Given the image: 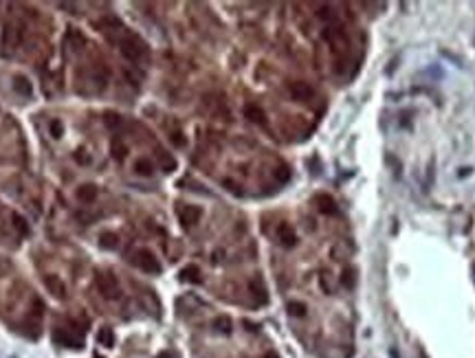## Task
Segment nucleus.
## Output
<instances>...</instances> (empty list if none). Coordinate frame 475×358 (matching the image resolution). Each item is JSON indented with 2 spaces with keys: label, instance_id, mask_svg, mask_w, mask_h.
<instances>
[{
  "label": "nucleus",
  "instance_id": "f257e3e1",
  "mask_svg": "<svg viewBox=\"0 0 475 358\" xmlns=\"http://www.w3.org/2000/svg\"><path fill=\"white\" fill-rule=\"evenodd\" d=\"M95 288L99 290V295L104 299H119L121 297V288H119V282L112 272H97L95 275Z\"/></svg>",
  "mask_w": 475,
  "mask_h": 358
},
{
  "label": "nucleus",
  "instance_id": "f03ea898",
  "mask_svg": "<svg viewBox=\"0 0 475 358\" xmlns=\"http://www.w3.org/2000/svg\"><path fill=\"white\" fill-rule=\"evenodd\" d=\"M132 264L141 268L143 272H150V275H158V272H161L158 259L154 257V253H150V251H145V249L137 251V253L132 255Z\"/></svg>",
  "mask_w": 475,
  "mask_h": 358
},
{
  "label": "nucleus",
  "instance_id": "7ed1b4c3",
  "mask_svg": "<svg viewBox=\"0 0 475 358\" xmlns=\"http://www.w3.org/2000/svg\"><path fill=\"white\" fill-rule=\"evenodd\" d=\"M121 53H124V58H128L130 62H139L147 53V46L137 38V35H128V38L121 42Z\"/></svg>",
  "mask_w": 475,
  "mask_h": 358
},
{
  "label": "nucleus",
  "instance_id": "20e7f679",
  "mask_svg": "<svg viewBox=\"0 0 475 358\" xmlns=\"http://www.w3.org/2000/svg\"><path fill=\"white\" fill-rule=\"evenodd\" d=\"M53 341L62 347H71V349H79L81 347V339L75 336L71 329H55L53 332Z\"/></svg>",
  "mask_w": 475,
  "mask_h": 358
},
{
  "label": "nucleus",
  "instance_id": "39448f33",
  "mask_svg": "<svg viewBox=\"0 0 475 358\" xmlns=\"http://www.w3.org/2000/svg\"><path fill=\"white\" fill-rule=\"evenodd\" d=\"M44 286L48 288V292H51L55 299H66V295H68L66 283L57 277V275H47V277H44Z\"/></svg>",
  "mask_w": 475,
  "mask_h": 358
},
{
  "label": "nucleus",
  "instance_id": "423d86ee",
  "mask_svg": "<svg viewBox=\"0 0 475 358\" xmlns=\"http://www.w3.org/2000/svg\"><path fill=\"white\" fill-rule=\"evenodd\" d=\"M277 239H280V244H282V246H286V249H290V246H295V244H297L295 229L288 224V222H282V224L277 226Z\"/></svg>",
  "mask_w": 475,
  "mask_h": 358
},
{
  "label": "nucleus",
  "instance_id": "0eeeda50",
  "mask_svg": "<svg viewBox=\"0 0 475 358\" xmlns=\"http://www.w3.org/2000/svg\"><path fill=\"white\" fill-rule=\"evenodd\" d=\"M290 95H293V99H297V101H308L310 97L315 95V90H313L310 84H306V81H293V84H290Z\"/></svg>",
  "mask_w": 475,
  "mask_h": 358
},
{
  "label": "nucleus",
  "instance_id": "6e6552de",
  "mask_svg": "<svg viewBox=\"0 0 475 358\" xmlns=\"http://www.w3.org/2000/svg\"><path fill=\"white\" fill-rule=\"evenodd\" d=\"M200 215H203V211H200L198 207L187 205V207H181V209H178V218H181L183 226H194L200 220Z\"/></svg>",
  "mask_w": 475,
  "mask_h": 358
},
{
  "label": "nucleus",
  "instance_id": "1a4fd4ad",
  "mask_svg": "<svg viewBox=\"0 0 475 358\" xmlns=\"http://www.w3.org/2000/svg\"><path fill=\"white\" fill-rule=\"evenodd\" d=\"M317 207H319V211L326 213V215L337 213V205H334L332 196H328V194H319V196H317Z\"/></svg>",
  "mask_w": 475,
  "mask_h": 358
},
{
  "label": "nucleus",
  "instance_id": "9d476101",
  "mask_svg": "<svg viewBox=\"0 0 475 358\" xmlns=\"http://www.w3.org/2000/svg\"><path fill=\"white\" fill-rule=\"evenodd\" d=\"M97 194H99V189H97L95 185H81L79 189H77V198H79L81 202H95Z\"/></svg>",
  "mask_w": 475,
  "mask_h": 358
},
{
  "label": "nucleus",
  "instance_id": "9b49d317",
  "mask_svg": "<svg viewBox=\"0 0 475 358\" xmlns=\"http://www.w3.org/2000/svg\"><path fill=\"white\" fill-rule=\"evenodd\" d=\"M134 172H137L139 176H152V172H154L152 161H147V158H139V161L134 163Z\"/></svg>",
  "mask_w": 475,
  "mask_h": 358
},
{
  "label": "nucleus",
  "instance_id": "f8f14e48",
  "mask_svg": "<svg viewBox=\"0 0 475 358\" xmlns=\"http://www.w3.org/2000/svg\"><path fill=\"white\" fill-rule=\"evenodd\" d=\"M99 246L101 249H106V251H112V249H117L119 246V238L114 233H101L99 235Z\"/></svg>",
  "mask_w": 475,
  "mask_h": 358
},
{
  "label": "nucleus",
  "instance_id": "ddd939ff",
  "mask_svg": "<svg viewBox=\"0 0 475 358\" xmlns=\"http://www.w3.org/2000/svg\"><path fill=\"white\" fill-rule=\"evenodd\" d=\"M14 88L22 97H31V92H33V90H31V81H29L27 77H16V79H14Z\"/></svg>",
  "mask_w": 475,
  "mask_h": 358
},
{
  "label": "nucleus",
  "instance_id": "4468645a",
  "mask_svg": "<svg viewBox=\"0 0 475 358\" xmlns=\"http://www.w3.org/2000/svg\"><path fill=\"white\" fill-rule=\"evenodd\" d=\"M244 115H247L253 123H264V112H262V108H257V105H253V104H249L247 108H244Z\"/></svg>",
  "mask_w": 475,
  "mask_h": 358
},
{
  "label": "nucleus",
  "instance_id": "2eb2a0df",
  "mask_svg": "<svg viewBox=\"0 0 475 358\" xmlns=\"http://www.w3.org/2000/svg\"><path fill=\"white\" fill-rule=\"evenodd\" d=\"M97 341H99L104 347H112L114 345V336H112V329L110 328H101L99 334H97Z\"/></svg>",
  "mask_w": 475,
  "mask_h": 358
},
{
  "label": "nucleus",
  "instance_id": "dca6fc26",
  "mask_svg": "<svg viewBox=\"0 0 475 358\" xmlns=\"http://www.w3.org/2000/svg\"><path fill=\"white\" fill-rule=\"evenodd\" d=\"M249 288H251V292H253V297H257V299L264 303L266 301V290H264V286H262V282L260 279H251V283H249Z\"/></svg>",
  "mask_w": 475,
  "mask_h": 358
},
{
  "label": "nucleus",
  "instance_id": "f3484780",
  "mask_svg": "<svg viewBox=\"0 0 475 358\" xmlns=\"http://www.w3.org/2000/svg\"><path fill=\"white\" fill-rule=\"evenodd\" d=\"M288 314L290 316H304L306 314V306L300 301H290L288 303Z\"/></svg>",
  "mask_w": 475,
  "mask_h": 358
},
{
  "label": "nucleus",
  "instance_id": "a211bd4d",
  "mask_svg": "<svg viewBox=\"0 0 475 358\" xmlns=\"http://www.w3.org/2000/svg\"><path fill=\"white\" fill-rule=\"evenodd\" d=\"M183 279L185 282H200V270L196 266H187L183 270Z\"/></svg>",
  "mask_w": 475,
  "mask_h": 358
},
{
  "label": "nucleus",
  "instance_id": "6ab92c4d",
  "mask_svg": "<svg viewBox=\"0 0 475 358\" xmlns=\"http://www.w3.org/2000/svg\"><path fill=\"white\" fill-rule=\"evenodd\" d=\"M112 156L117 158V161H124V158H126V145L121 143L119 139L112 141Z\"/></svg>",
  "mask_w": 475,
  "mask_h": 358
},
{
  "label": "nucleus",
  "instance_id": "aec40b11",
  "mask_svg": "<svg viewBox=\"0 0 475 358\" xmlns=\"http://www.w3.org/2000/svg\"><path fill=\"white\" fill-rule=\"evenodd\" d=\"M214 325H216V329H220V332H229V329H231V321H229L227 316H218Z\"/></svg>",
  "mask_w": 475,
  "mask_h": 358
},
{
  "label": "nucleus",
  "instance_id": "412c9836",
  "mask_svg": "<svg viewBox=\"0 0 475 358\" xmlns=\"http://www.w3.org/2000/svg\"><path fill=\"white\" fill-rule=\"evenodd\" d=\"M51 134H53V136H55V139H60V136H62V134H64V125H62V121H51Z\"/></svg>",
  "mask_w": 475,
  "mask_h": 358
},
{
  "label": "nucleus",
  "instance_id": "4be33fe9",
  "mask_svg": "<svg viewBox=\"0 0 475 358\" xmlns=\"http://www.w3.org/2000/svg\"><path fill=\"white\" fill-rule=\"evenodd\" d=\"M14 224L18 226V231L22 235H27L29 233V226H27V222H24V218H20V215H14Z\"/></svg>",
  "mask_w": 475,
  "mask_h": 358
},
{
  "label": "nucleus",
  "instance_id": "5701e85b",
  "mask_svg": "<svg viewBox=\"0 0 475 358\" xmlns=\"http://www.w3.org/2000/svg\"><path fill=\"white\" fill-rule=\"evenodd\" d=\"M341 283H343L346 288H352V286H354V277H352V270H346V272H343V275H341Z\"/></svg>",
  "mask_w": 475,
  "mask_h": 358
},
{
  "label": "nucleus",
  "instance_id": "b1692460",
  "mask_svg": "<svg viewBox=\"0 0 475 358\" xmlns=\"http://www.w3.org/2000/svg\"><path fill=\"white\" fill-rule=\"evenodd\" d=\"M275 178H277L280 182H286V180H288V178H290L288 167H280V169H277V172H275Z\"/></svg>",
  "mask_w": 475,
  "mask_h": 358
},
{
  "label": "nucleus",
  "instance_id": "393cba45",
  "mask_svg": "<svg viewBox=\"0 0 475 358\" xmlns=\"http://www.w3.org/2000/svg\"><path fill=\"white\" fill-rule=\"evenodd\" d=\"M121 123V119H119L117 115H106V125L108 128H114V125H119Z\"/></svg>",
  "mask_w": 475,
  "mask_h": 358
},
{
  "label": "nucleus",
  "instance_id": "a878e982",
  "mask_svg": "<svg viewBox=\"0 0 475 358\" xmlns=\"http://www.w3.org/2000/svg\"><path fill=\"white\" fill-rule=\"evenodd\" d=\"M319 279H321V286H323V290H326V292H328V295H330V292H332V288H330L328 277H326V275H321V277H319Z\"/></svg>",
  "mask_w": 475,
  "mask_h": 358
},
{
  "label": "nucleus",
  "instance_id": "bb28decb",
  "mask_svg": "<svg viewBox=\"0 0 475 358\" xmlns=\"http://www.w3.org/2000/svg\"><path fill=\"white\" fill-rule=\"evenodd\" d=\"M264 358H280V356H277V354L275 352H269V354H266V356Z\"/></svg>",
  "mask_w": 475,
  "mask_h": 358
}]
</instances>
